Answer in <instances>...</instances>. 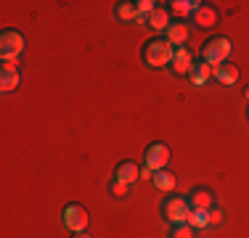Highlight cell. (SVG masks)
I'll return each mask as SVG.
<instances>
[{
  "instance_id": "1",
  "label": "cell",
  "mask_w": 249,
  "mask_h": 238,
  "mask_svg": "<svg viewBox=\"0 0 249 238\" xmlns=\"http://www.w3.org/2000/svg\"><path fill=\"white\" fill-rule=\"evenodd\" d=\"M173 53H175V48L170 45L164 37H151L149 43L143 45L141 56H143V64H146V67L162 69V67H170V61H173Z\"/></svg>"
},
{
  "instance_id": "2",
  "label": "cell",
  "mask_w": 249,
  "mask_h": 238,
  "mask_svg": "<svg viewBox=\"0 0 249 238\" xmlns=\"http://www.w3.org/2000/svg\"><path fill=\"white\" fill-rule=\"evenodd\" d=\"M231 51H233V43H231L228 37H223V34H215V37H210L201 45V58H204L212 69H217L220 64L228 61Z\"/></svg>"
},
{
  "instance_id": "3",
  "label": "cell",
  "mask_w": 249,
  "mask_h": 238,
  "mask_svg": "<svg viewBox=\"0 0 249 238\" xmlns=\"http://www.w3.org/2000/svg\"><path fill=\"white\" fill-rule=\"evenodd\" d=\"M24 48L27 40L19 29H3V34H0V58L3 61H19Z\"/></svg>"
},
{
  "instance_id": "4",
  "label": "cell",
  "mask_w": 249,
  "mask_h": 238,
  "mask_svg": "<svg viewBox=\"0 0 249 238\" xmlns=\"http://www.w3.org/2000/svg\"><path fill=\"white\" fill-rule=\"evenodd\" d=\"M61 222L64 228L69 230V233H82V230H88V222H90V214L82 204H67L64 206V214H61Z\"/></svg>"
},
{
  "instance_id": "5",
  "label": "cell",
  "mask_w": 249,
  "mask_h": 238,
  "mask_svg": "<svg viewBox=\"0 0 249 238\" xmlns=\"http://www.w3.org/2000/svg\"><path fill=\"white\" fill-rule=\"evenodd\" d=\"M188 199L186 196H164V201H162V217L167 220L170 225H175V222H186V214H188Z\"/></svg>"
},
{
  "instance_id": "6",
  "label": "cell",
  "mask_w": 249,
  "mask_h": 238,
  "mask_svg": "<svg viewBox=\"0 0 249 238\" xmlns=\"http://www.w3.org/2000/svg\"><path fill=\"white\" fill-rule=\"evenodd\" d=\"M167 162H170V146L167 143H151L143 151V164L154 172L167 170Z\"/></svg>"
},
{
  "instance_id": "7",
  "label": "cell",
  "mask_w": 249,
  "mask_h": 238,
  "mask_svg": "<svg viewBox=\"0 0 249 238\" xmlns=\"http://www.w3.org/2000/svg\"><path fill=\"white\" fill-rule=\"evenodd\" d=\"M21 85V74H19V61H3L0 69V90L3 93H14Z\"/></svg>"
},
{
  "instance_id": "8",
  "label": "cell",
  "mask_w": 249,
  "mask_h": 238,
  "mask_svg": "<svg viewBox=\"0 0 249 238\" xmlns=\"http://www.w3.org/2000/svg\"><path fill=\"white\" fill-rule=\"evenodd\" d=\"M194 64H196V58L191 56V51H188V48H175L173 61H170V69H173L178 77H188L194 71Z\"/></svg>"
},
{
  "instance_id": "9",
  "label": "cell",
  "mask_w": 249,
  "mask_h": 238,
  "mask_svg": "<svg viewBox=\"0 0 249 238\" xmlns=\"http://www.w3.org/2000/svg\"><path fill=\"white\" fill-rule=\"evenodd\" d=\"M164 40H167L173 48H186V43H188L186 21H170V27L164 29Z\"/></svg>"
},
{
  "instance_id": "10",
  "label": "cell",
  "mask_w": 249,
  "mask_h": 238,
  "mask_svg": "<svg viewBox=\"0 0 249 238\" xmlns=\"http://www.w3.org/2000/svg\"><path fill=\"white\" fill-rule=\"evenodd\" d=\"M212 77H215V69H212L210 64L204 61V58H199V61L194 64V71L186 77V80L191 82V85H196V87H204L207 82L212 80Z\"/></svg>"
},
{
  "instance_id": "11",
  "label": "cell",
  "mask_w": 249,
  "mask_h": 238,
  "mask_svg": "<svg viewBox=\"0 0 249 238\" xmlns=\"http://www.w3.org/2000/svg\"><path fill=\"white\" fill-rule=\"evenodd\" d=\"M186 199H188V206H191V209H204V212H210L212 206H215L212 190H207V188H194L191 193L186 196Z\"/></svg>"
},
{
  "instance_id": "12",
  "label": "cell",
  "mask_w": 249,
  "mask_h": 238,
  "mask_svg": "<svg viewBox=\"0 0 249 238\" xmlns=\"http://www.w3.org/2000/svg\"><path fill=\"white\" fill-rule=\"evenodd\" d=\"M138 177H141V167L135 162H130V159H124V162H120L114 167V180H122L127 186H133Z\"/></svg>"
},
{
  "instance_id": "13",
  "label": "cell",
  "mask_w": 249,
  "mask_h": 238,
  "mask_svg": "<svg viewBox=\"0 0 249 238\" xmlns=\"http://www.w3.org/2000/svg\"><path fill=\"white\" fill-rule=\"evenodd\" d=\"M191 16H194V24H196V27H201V29L217 27V11L212 8V5H207V3H201Z\"/></svg>"
},
{
  "instance_id": "14",
  "label": "cell",
  "mask_w": 249,
  "mask_h": 238,
  "mask_svg": "<svg viewBox=\"0 0 249 238\" xmlns=\"http://www.w3.org/2000/svg\"><path fill=\"white\" fill-rule=\"evenodd\" d=\"M212 80H217L225 87L236 85V82H239V67H236V64H231V61H225V64H220V67L215 69V77H212Z\"/></svg>"
},
{
  "instance_id": "15",
  "label": "cell",
  "mask_w": 249,
  "mask_h": 238,
  "mask_svg": "<svg viewBox=\"0 0 249 238\" xmlns=\"http://www.w3.org/2000/svg\"><path fill=\"white\" fill-rule=\"evenodd\" d=\"M146 24H149V29H154V32H164V29L170 27V11L164 8V5H157V8L146 16Z\"/></svg>"
},
{
  "instance_id": "16",
  "label": "cell",
  "mask_w": 249,
  "mask_h": 238,
  "mask_svg": "<svg viewBox=\"0 0 249 238\" xmlns=\"http://www.w3.org/2000/svg\"><path fill=\"white\" fill-rule=\"evenodd\" d=\"M151 183H154V188H157L159 193H173L175 186H178L175 175H173L170 170H159V172H154Z\"/></svg>"
},
{
  "instance_id": "17",
  "label": "cell",
  "mask_w": 249,
  "mask_h": 238,
  "mask_svg": "<svg viewBox=\"0 0 249 238\" xmlns=\"http://www.w3.org/2000/svg\"><path fill=\"white\" fill-rule=\"evenodd\" d=\"M114 16L120 21H138V8H135V3H130V0H120V3L114 5Z\"/></svg>"
},
{
  "instance_id": "18",
  "label": "cell",
  "mask_w": 249,
  "mask_h": 238,
  "mask_svg": "<svg viewBox=\"0 0 249 238\" xmlns=\"http://www.w3.org/2000/svg\"><path fill=\"white\" fill-rule=\"evenodd\" d=\"M186 222L191 225L194 230L210 228V217H207V212H204V209H188V214H186Z\"/></svg>"
},
{
  "instance_id": "19",
  "label": "cell",
  "mask_w": 249,
  "mask_h": 238,
  "mask_svg": "<svg viewBox=\"0 0 249 238\" xmlns=\"http://www.w3.org/2000/svg\"><path fill=\"white\" fill-rule=\"evenodd\" d=\"M199 5H201L199 0H173V3H170V8H173L175 14H180V16H188V14H194Z\"/></svg>"
},
{
  "instance_id": "20",
  "label": "cell",
  "mask_w": 249,
  "mask_h": 238,
  "mask_svg": "<svg viewBox=\"0 0 249 238\" xmlns=\"http://www.w3.org/2000/svg\"><path fill=\"white\" fill-rule=\"evenodd\" d=\"M170 238H196V230L188 222H175L170 225Z\"/></svg>"
},
{
  "instance_id": "21",
  "label": "cell",
  "mask_w": 249,
  "mask_h": 238,
  "mask_svg": "<svg viewBox=\"0 0 249 238\" xmlns=\"http://www.w3.org/2000/svg\"><path fill=\"white\" fill-rule=\"evenodd\" d=\"M109 193L114 196V199H124V196L130 193V186H127V183H122V180H111L109 183Z\"/></svg>"
},
{
  "instance_id": "22",
  "label": "cell",
  "mask_w": 249,
  "mask_h": 238,
  "mask_svg": "<svg viewBox=\"0 0 249 238\" xmlns=\"http://www.w3.org/2000/svg\"><path fill=\"white\" fill-rule=\"evenodd\" d=\"M207 217H210V228H220L223 220H225V214H223L220 206H212V209L207 212Z\"/></svg>"
},
{
  "instance_id": "23",
  "label": "cell",
  "mask_w": 249,
  "mask_h": 238,
  "mask_svg": "<svg viewBox=\"0 0 249 238\" xmlns=\"http://www.w3.org/2000/svg\"><path fill=\"white\" fill-rule=\"evenodd\" d=\"M159 3H154V0H138V3H135V8H138V14L141 16H149L154 8H157Z\"/></svg>"
},
{
  "instance_id": "24",
  "label": "cell",
  "mask_w": 249,
  "mask_h": 238,
  "mask_svg": "<svg viewBox=\"0 0 249 238\" xmlns=\"http://www.w3.org/2000/svg\"><path fill=\"white\" fill-rule=\"evenodd\" d=\"M141 177H146V180H151V177H154V170H149V167L143 164V170H141Z\"/></svg>"
},
{
  "instance_id": "25",
  "label": "cell",
  "mask_w": 249,
  "mask_h": 238,
  "mask_svg": "<svg viewBox=\"0 0 249 238\" xmlns=\"http://www.w3.org/2000/svg\"><path fill=\"white\" fill-rule=\"evenodd\" d=\"M74 238H93V236L88 233V230H82V233H74Z\"/></svg>"
},
{
  "instance_id": "26",
  "label": "cell",
  "mask_w": 249,
  "mask_h": 238,
  "mask_svg": "<svg viewBox=\"0 0 249 238\" xmlns=\"http://www.w3.org/2000/svg\"><path fill=\"white\" fill-rule=\"evenodd\" d=\"M244 98H247V101H249V85H247V87H244Z\"/></svg>"
},
{
  "instance_id": "27",
  "label": "cell",
  "mask_w": 249,
  "mask_h": 238,
  "mask_svg": "<svg viewBox=\"0 0 249 238\" xmlns=\"http://www.w3.org/2000/svg\"><path fill=\"white\" fill-rule=\"evenodd\" d=\"M247 117H249V109H247Z\"/></svg>"
}]
</instances>
